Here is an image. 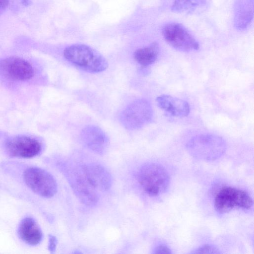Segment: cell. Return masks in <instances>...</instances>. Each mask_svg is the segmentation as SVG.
Instances as JSON below:
<instances>
[{
	"label": "cell",
	"instance_id": "1",
	"mask_svg": "<svg viewBox=\"0 0 254 254\" xmlns=\"http://www.w3.org/2000/svg\"><path fill=\"white\" fill-rule=\"evenodd\" d=\"M58 166L79 200L87 206L96 204L99 199L98 190L87 180L80 164L61 161Z\"/></svg>",
	"mask_w": 254,
	"mask_h": 254
},
{
	"label": "cell",
	"instance_id": "2",
	"mask_svg": "<svg viewBox=\"0 0 254 254\" xmlns=\"http://www.w3.org/2000/svg\"><path fill=\"white\" fill-rule=\"evenodd\" d=\"M137 178L142 190L150 196H157L165 193L170 183L167 170L156 163L142 165L138 170Z\"/></svg>",
	"mask_w": 254,
	"mask_h": 254
},
{
	"label": "cell",
	"instance_id": "3",
	"mask_svg": "<svg viewBox=\"0 0 254 254\" xmlns=\"http://www.w3.org/2000/svg\"><path fill=\"white\" fill-rule=\"evenodd\" d=\"M64 58L80 68L90 72H99L108 66L106 59L92 48L84 44H74L64 51Z\"/></svg>",
	"mask_w": 254,
	"mask_h": 254
},
{
	"label": "cell",
	"instance_id": "4",
	"mask_svg": "<svg viewBox=\"0 0 254 254\" xmlns=\"http://www.w3.org/2000/svg\"><path fill=\"white\" fill-rule=\"evenodd\" d=\"M189 153L198 159L212 161L220 158L226 149L225 141L212 134H201L191 138L187 143Z\"/></svg>",
	"mask_w": 254,
	"mask_h": 254
},
{
	"label": "cell",
	"instance_id": "5",
	"mask_svg": "<svg viewBox=\"0 0 254 254\" xmlns=\"http://www.w3.org/2000/svg\"><path fill=\"white\" fill-rule=\"evenodd\" d=\"M253 205V199L248 192L232 187L220 189L214 200L215 209L220 214L227 213L235 208L250 209Z\"/></svg>",
	"mask_w": 254,
	"mask_h": 254
},
{
	"label": "cell",
	"instance_id": "6",
	"mask_svg": "<svg viewBox=\"0 0 254 254\" xmlns=\"http://www.w3.org/2000/svg\"><path fill=\"white\" fill-rule=\"evenodd\" d=\"M166 42L172 47L182 52L198 50L199 45L190 31L182 24L171 22L162 28Z\"/></svg>",
	"mask_w": 254,
	"mask_h": 254
},
{
	"label": "cell",
	"instance_id": "7",
	"mask_svg": "<svg viewBox=\"0 0 254 254\" xmlns=\"http://www.w3.org/2000/svg\"><path fill=\"white\" fill-rule=\"evenodd\" d=\"M24 180L28 187L36 194L51 197L57 191V182L47 171L38 167H30L24 173Z\"/></svg>",
	"mask_w": 254,
	"mask_h": 254
},
{
	"label": "cell",
	"instance_id": "8",
	"mask_svg": "<svg viewBox=\"0 0 254 254\" xmlns=\"http://www.w3.org/2000/svg\"><path fill=\"white\" fill-rule=\"evenodd\" d=\"M153 116L151 105L145 99L134 101L121 115L123 125L128 129H139L150 122Z\"/></svg>",
	"mask_w": 254,
	"mask_h": 254
},
{
	"label": "cell",
	"instance_id": "9",
	"mask_svg": "<svg viewBox=\"0 0 254 254\" xmlns=\"http://www.w3.org/2000/svg\"><path fill=\"white\" fill-rule=\"evenodd\" d=\"M5 150L10 156L30 158L38 155L42 150L40 142L26 136H17L8 139L5 143Z\"/></svg>",
	"mask_w": 254,
	"mask_h": 254
},
{
	"label": "cell",
	"instance_id": "10",
	"mask_svg": "<svg viewBox=\"0 0 254 254\" xmlns=\"http://www.w3.org/2000/svg\"><path fill=\"white\" fill-rule=\"evenodd\" d=\"M0 70L8 78L15 80H25L32 77L34 69L26 61L18 57H9L0 63Z\"/></svg>",
	"mask_w": 254,
	"mask_h": 254
},
{
	"label": "cell",
	"instance_id": "11",
	"mask_svg": "<svg viewBox=\"0 0 254 254\" xmlns=\"http://www.w3.org/2000/svg\"><path fill=\"white\" fill-rule=\"evenodd\" d=\"M80 166L87 180L97 190L105 191L111 187L112 175L104 166L95 162L85 163Z\"/></svg>",
	"mask_w": 254,
	"mask_h": 254
},
{
	"label": "cell",
	"instance_id": "12",
	"mask_svg": "<svg viewBox=\"0 0 254 254\" xmlns=\"http://www.w3.org/2000/svg\"><path fill=\"white\" fill-rule=\"evenodd\" d=\"M80 137L85 146L95 153L102 155L108 148V137L100 128L95 126L84 127L81 132Z\"/></svg>",
	"mask_w": 254,
	"mask_h": 254
},
{
	"label": "cell",
	"instance_id": "13",
	"mask_svg": "<svg viewBox=\"0 0 254 254\" xmlns=\"http://www.w3.org/2000/svg\"><path fill=\"white\" fill-rule=\"evenodd\" d=\"M158 107L172 116L185 117L190 113V106L185 101L168 95H162L157 97Z\"/></svg>",
	"mask_w": 254,
	"mask_h": 254
},
{
	"label": "cell",
	"instance_id": "14",
	"mask_svg": "<svg viewBox=\"0 0 254 254\" xmlns=\"http://www.w3.org/2000/svg\"><path fill=\"white\" fill-rule=\"evenodd\" d=\"M254 16V0H236L234 8V24L240 30L247 28Z\"/></svg>",
	"mask_w": 254,
	"mask_h": 254
},
{
	"label": "cell",
	"instance_id": "15",
	"mask_svg": "<svg viewBox=\"0 0 254 254\" xmlns=\"http://www.w3.org/2000/svg\"><path fill=\"white\" fill-rule=\"evenodd\" d=\"M20 238L31 246L38 245L42 241L43 234L38 224L31 217H26L20 223L18 229Z\"/></svg>",
	"mask_w": 254,
	"mask_h": 254
},
{
	"label": "cell",
	"instance_id": "16",
	"mask_svg": "<svg viewBox=\"0 0 254 254\" xmlns=\"http://www.w3.org/2000/svg\"><path fill=\"white\" fill-rule=\"evenodd\" d=\"M160 51L156 42L136 50L134 53L135 60L141 66H147L153 64L157 59Z\"/></svg>",
	"mask_w": 254,
	"mask_h": 254
},
{
	"label": "cell",
	"instance_id": "17",
	"mask_svg": "<svg viewBox=\"0 0 254 254\" xmlns=\"http://www.w3.org/2000/svg\"><path fill=\"white\" fill-rule=\"evenodd\" d=\"M206 0H174L171 10L179 13H190L201 7Z\"/></svg>",
	"mask_w": 254,
	"mask_h": 254
},
{
	"label": "cell",
	"instance_id": "18",
	"mask_svg": "<svg viewBox=\"0 0 254 254\" xmlns=\"http://www.w3.org/2000/svg\"><path fill=\"white\" fill-rule=\"evenodd\" d=\"M192 254H219V249L212 245L205 244L196 249Z\"/></svg>",
	"mask_w": 254,
	"mask_h": 254
},
{
	"label": "cell",
	"instance_id": "19",
	"mask_svg": "<svg viewBox=\"0 0 254 254\" xmlns=\"http://www.w3.org/2000/svg\"><path fill=\"white\" fill-rule=\"evenodd\" d=\"M153 254H172L171 249L164 244H160L155 247L153 252Z\"/></svg>",
	"mask_w": 254,
	"mask_h": 254
},
{
	"label": "cell",
	"instance_id": "20",
	"mask_svg": "<svg viewBox=\"0 0 254 254\" xmlns=\"http://www.w3.org/2000/svg\"><path fill=\"white\" fill-rule=\"evenodd\" d=\"M57 244V239L56 237L50 235L49 238L48 249L51 253H54Z\"/></svg>",
	"mask_w": 254,
	"mask_h": 254
},
{
	"label": "cell",
	"instance_id": "21",
	"mask_svg": "<svg viewBox=\"0 0 254 254\" xmlns=\"http://www.w3.org/2000/svg\"><path fill=\"white\" fill-rule=\"evenodd\" d=\"M9 2V0H0V15L5 10Z\"/></svg>",
	"mask_w": 254,
	"mask_h": 254
},
{
	"label": "cell",
	"instance_id": "22",
	"mask_svg": "<svg viewBox=\"0 0 254 254\" xmlns=\"http://www.w3.org/2000/svg\"><path fill=\"white\" fill-rule=\"evenodd\" d=\"M32 2V0H21L22 3L25 6L29 5Z\"/></svg>",
	"mask_w": 254,
	"mask_h": 254
}]
</instances>
